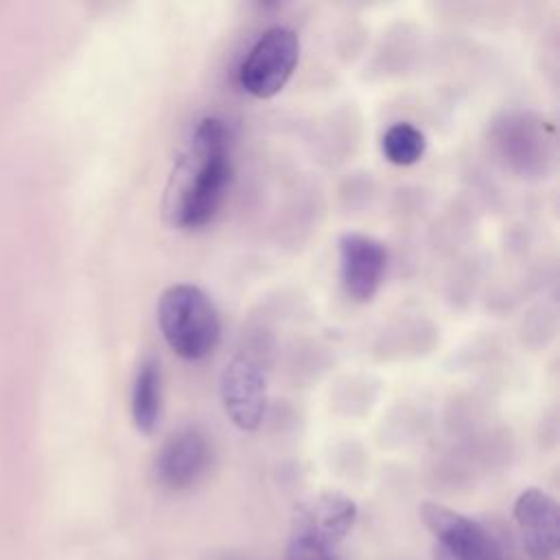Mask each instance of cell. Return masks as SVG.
Returning a JSON list of instances; mask_svg holds the SVG:
<instances>
[{
    "label": "cell",
    "mask_w": 560,
    "mask_h": 560,
    "mask_svg": "<svg viewBox=\"0 0 560 560\" xmlns=\"http://www.w3.org/2000/svg\"><path fill=\"white\" fill-rule=\"evenodd\" d=\"M228 140V129L219 118L197 122L166 190V214L175 225L201 228L219 212L232 182Z\"/></svg>",
    "instance_id": "cell-1"
},
{
    "label": "cell",
    "mask_w": 560,
    "mask_h": 560,
    "mask_svg": "<svg viewBox=\"0 0 560 560\" xmlns=\"http://www.w3.org/2000/svg\"><path fill=\"white\" fill-rule=\"evenodd\" d=\"M158 324L168 348L186 361L208 357L221 339L217 306L203 289L190 282H177L162 291Z\"/></svg>",
    "instance_id": "cell-2"
},
{
    "label": "cell",
    "mask_w": 560,
    "mask_h": 560,
    "mask_svg": "<svg viewBox=\"0 0 560 560\" xmlns=\"http://www.w3.org/2000/svg\"><path fill=\"white\" fill-rule=\"evenodd\" d=\"M300 59V39L289 26H269L254 42L238 68L241 88L256 98L276 96L293 77Z\"/></svg>",
    "instance_id": "cell-3"
},
{
    "label": "cell",
    "mask_w": 560,
    "mask_h": 560,
    "mask_svg": "<svg viewBox=\"0 0 560 560\" xmlns=\"http://www.w3.org/2000/svg\"><path fill=\"white\" fill-rule=\"evenodd\" d=\"M420 518L435 538L433 560H508L494 536L470 516L424 501Z\"/></svg>",
    "instance_id": "cell-4"
},
{
    "label": "cell",
    "mask_w": 560,
    "mask_h": 560,
    "mask_svg": "<svg viewBox=\"0 0 560 560\" xmlns=\"http://www.w3.org/2000/svg\"><path fill=\"white\" fill-rule=\"evenodd\" d=\"M212 462L208 438L197 427H186L168 435L153 464L155 479L171 492H184L199 483Z\"/></svg>",
    "instance_id": "cell-5"
},
{
    "label": "cell",
    "mask_w": 560,
    "mask_h": 560,
    "mask_svg": "<svg viewBox=\"0 0 560 560\" xmlns=\"http://www.w3.org/2000/svg\"><path fill=\"white\" fill-rule=\"evenodd\" d=\"M357 521V505L341 492H319L302 501L293 514L291 538L332 549L341 542Z\"/></svg>",
    "instance_id": "cell-6"
},
{
    "label": "cell",
    "mask_w": 560,
    "mask_h": 560,
    "mask_svg": "<svg viewBox=\"0 0 560 560\" xmlns=\"http://www.w3.org/2000/svg\"><path fill=\"white\" fill-rule=\"evenodd\" d=\"M219 394L225 413L238 429L260 427L267 411V381L256 361L245 354L234 357L221 372Z\"/></svg>",
    "instance_id": "cell-7"
},
{
    "label": "cell",
    "mask_w": 560,
    "mask_h": 560,
    "mask_svg": "<svg viewBox=\"0 0 560 560\" xmlns=\"http://www.w3.org/2000/svg\"><path fill=\"white\" fill-rule=\"evenodd\" d=\"M387 249L381 241L361 234L346 232L339 238V278L343 291L354 302H370L385 276Z\"/></svg>",
    "instance_id": "cell-8"
},
{
    "label": "cell",
    "mask_w": 560,
    "mask_h": 560,
    "mask_svg": "<svg viewBox=\"0 0 560 560\" xmlns=\"http://www.w3.org/2000/svg\"><path fill=\"white\" fill-rule=\"evenodd\" d=\"M521 545L532 560H553L560 542V510L540 488H525L512 508Z\"/></svg>",
    "instance_id": "cell-9"
},
{
    "label": "cell",
    "mask_w": 560,
    "mask_h": 560,
    "mask_svg": "<svg viewBox=\"0 0 560 560\" xmlns=\"http://www.w3.org/2000/svg\"><path fill=\"white\" fill-rule=\"evenodd\" d=\"M162 416V370L155 357H147L133 376L131 418L140 433L151 435Z\"/></svg>",
    "instance_id": "cell-10"
},
{
    "label": "cell",
    "mask_w": 560,
    "mask_h": 560,
    "mask_svg": "<svg viewBox=\"0 0 560 560\" xmlns=\"http://www.w3.org/2000/svg\"><path fill=\"white\" fill-rule=\"evenodd\" d=\"M381 149L387 162L396 166H411L424 155L427 138L411 122H394L392 127L385 129Z\"/></svg>",
    "instance_id": "cell-11"
},
{
    "label": "cell",
    "mask_w": 560,
    "mask_h": 560,
    "mask_svg": "<svg viewBox=\"0 0 560 560\" xmlns=\"http://www.w3.org/2000/svg\"><path fill=\"white\" fill-rule=\"evenodd\" d=\"M284 560H335V556L330 553V549H324L319 545L289 538Z\"/></svg>",
    "instance_id": "cell-12"
}]
</instances>
